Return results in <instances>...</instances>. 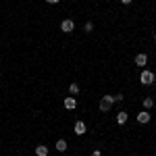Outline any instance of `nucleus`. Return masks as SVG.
<instances>
[{"label":"nucleus","mask_w":156,"mask_h":156,"mask_svg":"<svg viewBox=\"0 0 156 156\" xmlns=\"http://www.w3.org/2000/svg\"><path fill=\"white\" fill-rule=\"evenodd\" d=\"M121 2H123V4H131V0H121Z\"/></svg>","instance_id":"dca6fc26"},{"label":"nucleus","mask_w":156,"mask_h":156,"mask_svg":"<svg viewBox=\"0 0 156 156\" xmlns=\"http://www.w3.org/2000/svg\"><path fill=\"white\" fill-rule=\"evenodd\" d=\"M75 106H77V100H75V96H67V98H65V108H67V110H73Z\"/></svg>","instance_id":"20e7f679"},{"label":"nucleus","mask_w":156,"mask_h":156,"mask_svg":"<svg viewBox=\"0 0 156 156\" xmlns=\"http://www.w3.org/2000/svg\"><path fill=\"white\" fill-rule=\"evenodd\" d=\"M154 40H156V34H154Z\"/></svg>","instance_id":"f3484780"},{"label":"nucleus","mask_w":156,"mask_h":156,"mask_svg":"<svg viewBox=\"0 0 156 156\" xmlns=\"http://www.w3.org/2000/svg\"><path fill=\"white\" fill-rule=\"evenodd\" d=\"M85 31H87V34H90V31H94V23H92V21H87V23H85V27H83Z\"/></svg>","instance_id":"ddd939ff"},{"label":"nucleus","mask_w":156,"mask_h":156,"mask_svg":"<svg viewBox=\"0 0 156 156\" xmlns=\"http://www.w3.org/2000/svg\"><path fill=\"white\" fill-rule=\"evenodd\" d=\"M56 150H58V152H67V142H65V140H58V142H56Z\"/></svg>","instance_id":"9d476101"},{"label":"nucleus","mask_w":156,"mask_h":156,"mask_svg":"<svg viewBox=\"0 0 156 156\" xmlns=\"http://www.w3.org/2000/svg\"><path fill=\"white\" fill-rule=\"evenodd\" d=\"M102 98H104L106 102H110V104H115V96H112V94H106V96H102Z\"/></svg>","instance_id":"4468645a"},{"label":"nucleus","mask_w":156,"mask_h":156,"mask_svg":"<svg viewBox=\"0 0 156 156\" xmlns=\"http://www.w3.org/2000/svg\"><path fill=\"white\" fill-rule=\"evenodd\" d=\"M146 62H148V56H146V54H137V56H135V65H137V67H142V69H144Z\"/></svg>","instance_id":"423d86ee"},{"label":"nucleus","mask_w":156,"mask_h":156,"mask_svg":"<svg viewBox=\"0 0 156 156\" xmlns=\"http://www.w3.org/2000/svg\"><path fill=\"white\" fill-rule=\"evenodd\" d=\"M36 154L37 156H48V148H46V146H37V148H36Z\"/></svg>","instance_id":"1a4fd4ad"},{"label":"nucleus","mask_w":156,"mask_h":156,"mask_svg":"<svg viewBox=\"0 0 156 156\" xmlns=\"http://www.w3.org/2000/svg\"><path fill=\"white\" fill-rule=\"evenodd\" d=\"M92 156H94V154H92Z\"/></svg>","instance_id":"a211bd4d"},{"label":"nucleus","mask_w":156,"mask_h":156,"mask_svg":"<svg viewBox=\"0 0 156 156\" xmlns=\"http://www.w3.org/2000/svg\"><path fill=\"white\" fill-rule=\"evenodd\" d=\"M154 73L152 71H142V75H140V81H142V85H152L154 83Z\"/></svg>","instance_id":"f257e3e1"},{"label":"nucleus","mask_w":156,"mask_h":156,"mask_svg":"<svg viewBox=\"0 0 156 156\" xmlns=\"http://www.w3.org/2000/svg\"><path fill=\"white\" fill-rule=\"evenodd\" d=\"M69 94H71V96H77V94H79V85L71 83V85H69Z\"/></svg>","instance_id":"9b49d317"},{"label":"nucleus","mask_w":156,"mask_h":156,"mask_svg":"<svg viewBox=\"0 0 156 156\" xmlns=\"http://www.w3.org/2000/svg\"><path fill=\"white\" fill-rule=\"evenodd\" d=\"M73 131H75V135H83V133L87 131V127H85L83 121H77V123H75V129H73Z\"/></svg>","instance_id":"7ed1b4c3"},{"label":"nucleus","mask_w":156,"mask_h":156,"mask_svg":"<svg viewBox=\"0 0 156 156\" xmlns=\"http://www.w3.org/2000/svg\"><path fill=\"white\" fill-rule=\"evenodd\" d=\"M60 29H62V31H65V34H71L73 29H75V23H73L71 19H65V21H62V23H60Z\"/></svg>","instance_id":"f03ea898"},{"label":"nucleus","mask_w":156,"mask_h":156,"mask_svg":"<svg viewBox=\"0 0 156 156\" xmlns=\"http://www.w3.org/2000/svg\"><path fill=\"white\" fill-rule=\"evenodd\" d=\"M127 119H129V117H127V112H125V110H121L119 115H117V123H119V125H125Z\"/></svg>","instance_id":"0eeeda50"},{"label":"nucleus","mask_w":156,"mask_h":156,"mask_svg":"<svg viewBox=\"0 0 156 156\" xmlns=\"http://www.w3.org/2000/svg\"><path fill=\"white\" fill-rule=\"evenodd\" d=\"M48 4H56V2H60V0H46Z\"/></svg>","instance_id":"2eb2a0df"},{"label":"nucleus","mask_w":156,"mask_h":156,"mask_svg":"<svg viewBox=\"0 0 156 156\" xmlns=\"http://www.w3.org/2000/svg\"><path fill=\"white\" fill-rule=\"evenodd\" d=\"M137 123H142V125H146V123H150V112H148V110H144V112H140V115H137Z\"/></svg>","instance_id":"39448f33"},{"label":"nucleus","mask_w":156,"mask_h":156,"mask_svg":"<svg viewBox=\"0 0 156 156\" xmlns=\"http://www.w3.org/2000/svg\"><path fill=\"white\" fill-rule=\"evenodd\" d=\"M152 106H154V100H152V98H144V108L146 110H150Z\"/></svg>","instance_id":"f8f14e48"},{"label":"nucleus","mask_w":156,"mask_h":156,"mask_svg":"<svg viewBox=\"0 0 156 156\" xmlns=\"http://www.w3.org/2000/svg\"><path fill=\"white\" fill-rule=\"evenodd\" d=\"M110 106H112V104H110V102H106L104 98L100 100V110H102V112H108V110H110Z\"/></svg>","instance_id":"6e6552de"}]
</instances>
